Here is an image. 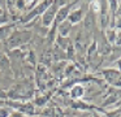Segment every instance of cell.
<instances>
[{
	"label": "cell",
	"instance_id": "obj_7",
	"mask_svg": "<svg viewBox=\"0 0 121 117\" xmlns=\"http://www.w3.org/2000/svg\"><path fill=\"white\" fill-rule=\"evenodd\" d=\"M82 20H83V10H82V8H74V9H72L69 12L68 17H66V21L72 26L76 25V23H79Z\"/></svg>",
	"mask_w": 121,
	"mask_h": 117
},
{
	"label": "cell",
	"instance_id": "obj_11",
	"mask_svg": "<svg viewBox=\"0 0 121 117\" xmlns=\"http://www.w3.org/2000/svg\"><path fill=\"white\" fill-rule=\"evenodd\" d=\"M107 40L109 44H118L120 43V35H118V30L116 29H108L107 30Z\"/></svg>",
	"mask_w": 121,
	"mask_h": 117
},
{
	"label": "cell",
	"instance_id": "obj_5",
	"mask_svg": "<svg viewBox=\"0 0 121 117\" xmlns=\"http://www.w3.org/2000/svg\"><path fill=\"white\" fill-rule=\"evenodd\" d=\"M59 8L56 7L55 1L44 10V13L42 14V25L44 27H50L53 22H55V17H56V12H57Z\"/></svg>",
	"mask_w": 121,
	"mask_h": 117
},
{
	"label": "cell",
	"instance_id": "obj_4",
	"mask_svg": "<svg viewBox=\"0 0 121 117\" xmlns=\"http://www.w3.org/2000/svg\"><path fill=\"white\" fill-rule=\"evenodd\" d=\"M100 74L103 75V79L109 86H113L116 88L120 87V70L115 69V68H107V69L102 70Z\"/></svg>",
	"mask_w": 121,
	"mask_h": 117
},
{
	"label": "cell",
	"instance_id": "obj_15",
	"mask_svg": "<svg viewBox=\"0 0 121 117\" xmlns=\"http://www.w3.org/2000/svg\"><path fill=\"white\" fill-rule=\"evenodd\" d=\"M4 13H5V10H4V9H3V8L0 7V17H1V16H3V14H4Z\"/></svg>",
	"mask_w": 121,
	"mask_h": 117
},
{
	"label": "cell",
	"instance_id": "obj_14",
	"mask_svg": "<svg viewBox=\"0 0 121 117\" xmlns=\"http://www.w3.org/2000/svg\"><path fill=\"white\" fill-rule=\"evenodd\" d=\"M9 117H24V116H22L21 113H18V112H12Z\"/></svg>",
	"mask_w": 121,
	"mask_h": 117
},
{
	"label": "cell",
	"instance_id": "obj_9",
	"mask_svg": "<svg viewBox=\"0 0 121 117\" xmlns=\"http://www.w3.org/2000/svg\"><path fill=\"white\" fill-rule=\"evenodd\" d=\"M83 96H85V87L81 83H76V85L70 88V98L78 100V99H82Z\"/></svg>",
	"mask_w": 121,
	"mask_h": 117
},
{
	"label": "cell",
	"instance_id": "obj_2",
	"mask_svg": "<svg viewBox=\"0 0 121 117\" xmlns=\"http://www.w3.org/2000/svg\"><path fill=\"white\" fill-rule=\"evenodd\" d=\"M53 1H51V0H44V1H38V4L35 5L33 9L29 10V13L27 14H24L21 18H20V21H21L22 23H27V22H31L33 20H34L35 17H38V16H42L43 13H44V10L47 9L48 7H50L51 4H52Z\"/></svg>",
	"mask_w": 121,
	"mask_h": 117
},
{
	"label": "cell",
	"instance_id": "obj_1",
	"mask_svg": "<svg viewBox=\"0 0 121 117\" xmlns=\"http://www.w3.org/2000/svg\"><path fill=\"white\" fill-rule=\"evenodd\" d=\"M31 36H33L31 30H14L4 44L7 46L8 49H16L24 46V44H26L27 42H30Z\"/></svg>",
	"mask_w": 121,
	"mask_h": 117
},
{
	"label": "cell",
	"instance_id": "obj_16",
	"mask_svg": "<svg viewBox=\"0 0 121 117\" xmlns=\"http://www.w3.org/2000/svg\"><path fill=\"white\" fill-rule=\"evenodd\" d=\"M0 107H5V100H0Z\"/></svg>",
	"mask_w": 121,
	"mask_h": 117
},
{
	"label": "cell",
	"instance_id": "obj_13",
	"mask_svg": "<svg viewBox=\"0 0 121 117\" xmlns=\"http://www.w3.org/2000/svg\"><path fill=\"white\" fill-rule=\"evenodd\" d=\"M104 114L107 117H120V109H115V111H109V112H104Z\"/></svg>",
	"mask_w": 121,
	"mask_h": 117
},
{
	"label": "cell",
	"instance_id": "obj_17",
	"mask_svg": "<svg viewBox=\"0 0 121 117\" xmlns=\"http://www.w3.org/2000/svg\"><path fill=\"white\" fill-rule=\"evenodd\" d=\"M0 72H1V70H0Z\"/></svg>",
	"mask_w": 121,
	"mask_h": 117
},
{
	"label": "cell",
	"instance_id": "obj_10",
	"mask_svg": "<svg viewBox=\"0 0 121 117\" xmlns=\"http://www.w3.org/2000/svg\"><path fill=\"white\" fill-rule=\"evenodd\" d=\"M70 30H72V25L68 21L61 22L60 25H57V27H56V31H59V36H61V38H66V36L69 35V33H70Z\"/></svg>",
	"mask_w": 121,
	"mask_h": 117
},
{
	"label": "cell",
	"instance_id": "obj_12",
	"mask_svg": "<svg viewBox=\"0 0 121 117\" xmlns=\"http://www.w3.org/2000/svg\"><path fill=\"white\" fill-rule=\"evenodd\" d=\"M12 113V109L8 107H0V117H9Z\"/></svg>",
	"mask_w": 121,
	"mask_h": 117
},
{
	"label": "cell",
	"instance_id": "obj_3",
	"mask_svg": "<svg viewBox=\"0 0 121 117\" xmlns=\"http://www.w3.org/2000/svg\"><path fill=\"white\" fill-rule=\"evenodd\" d=\"M31 95H33V88H27L26 85L20 83V85H16L8 91L7 98H11L12 100H16V101H21V100H25V99L31 98Z\"/></svg>",
	"mask_w": 121,
	"mask_h": 117
},
{
	"label": "cell",
	"instance_id": "obj_8",
	"mask_svg": "<svg viewBox=\"0 0 121 117\" xmlns=\"http://www.w3.org/2000/svg\"><path fill=\"white\" fill-rule=\"evenodd\" d=\"M14 23H5V25H1L0 26V42L1 43H5L7 40H8V38L12 35V33H13L14 30H16V27H14Z\"/></svg>",
	"mask_w": 121,
	"mask_h": 117
},
{
	"label": "cell",
	"instance_id": "obj_6",
	"mask_svg": "<svg viewBox=\"0 0 121 117\" xmlns=\"http://www.w3.org/2000/svg\"><path fill=\"white\" fill-rule=\"evenodd\" d=\"M77 4V3L74 1H69L66 5H64V7H59L57 12H56V17H55V22L56 25H60L61 22H64V21H66V17H68L69 12H70L72 9H73V5Z\"/></svg>",
	"mask_w": 121,
	"mask_h": 117
}]
</instances>
